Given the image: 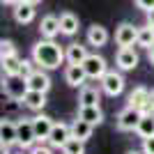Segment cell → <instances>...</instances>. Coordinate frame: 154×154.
<instances>
[{
	"instance_id": "obj_11",
	"label": "cell",
	"mask_w": 154,
	"mask_h": 154,
	"mask_svg": "<svg viewBox=\"0 0 154 154\" xmlns=\"http://www.w3.org/2000/svg\"><path fill=\"white\" fill-rule=\"evenodd\" d=\"M26 83L30 90H39V92H48L51 90V76L46 74V69L37 67V69H32L30 74L26 76Z\"/></svg>"
},
{
	"instance_id": "obj_12",
	"label": "cell",
	"mask_w": 154,
	"mask_h": 154,
	"mask_svg": "<svg viewBox=\"0 0 154 154\" xmlns=\"http://www.w3.org/2000/svg\"><path fill=\"white\" fill-rule=\"evenodd\" d=\"M19 124V147L21 149H32L35 143H37V136H35V127H32V120H21Z\"/></svg>"
},
{
	"instance_id": "obj_10",
	"label": "cell",
	"mask_w": 154,
	"mask_h": 154,
	"mask_svg": "<svg viewBox=\"0 0 154 154\" xmlns=\"http://www.w3.org/2000/svg\"><path fill=\"white\" fill-rule=\"evenodd\" d=\"M35 7H37V5H30V2H26V0H19V2L14 5V9H12L14 21H16L19 26H28V23H32L35 16H37V9H35Z\"/></svg>"
},
{
	"instance_id": "obj_32",
	"label": "cell",
	"mask_w": 154,
	"mask_h": 154,
	"mask_svg": "<svg viewBox=\"0 0 154 154\" xmlns=\"http://www.w3.org/2000/svg\"><path fill=\"white\" fill-rule=\"evenodd\" d=\"M32 64H35V60H23V76H28L32 71Z\"/></svg>"
},
{
	"instance_id": "obj_1",
	"label": "cell",
	"mask_w": 154,
	"mask_h": 154,
	"mask_svg": "<svg viewBox=\"0 0 154 154\" xmlns=\"http://www.w3.org/2000/svg\"><path fill=\"white\" fill-rule=\"evenodd\" d=\"M30 55H32V60H35V64H37V67H42V69H46V71L58 69L60 64L67 60L62 46H60L55 39H44V37L32 44Z\"/></svg>"
},
{
	"instance_id": "obj_38",
	"label": "cell",
	"mask_w": 154,
	"mask_h": 154,
	"mask_svg": "<svg viewBox=\"0 0 154 154\" xmlns=\"http://www.w3.org/2000/svg\"><path fill=\"white\" fill-rule=\"evenodd\" d=\"M149 113H154V90H152V110Z\"/></svg>"
},
{
	"instance_id": "obj_22",
	"label": "cell",
	"mask_w": 154,
	"mask_h": 154,
	"mask_svg": "<svg viewBox=\"0 0 154 154\" xmlns=\"http://www.w3.org/2000/svg\"><path fill=\"white\" fill-rule=\"evenodd\" d=\"M23 106L35 113H42L46 106V92H39V90H28L26 97H23Z\"/></svg>"
},
{
	"instance_id": "obj_4",
	"label": "cell",
	"mask_w": 154,
	"mask_h": 154,
	"mask_svg": "<svg viewBox=\"0 0 154 154\" xmlns=\"http://www.w3.org/2000/svg\"><path fill=\"white\" fill-rule=\"evenodd\" d=\"M115 44L120 46V48L138 44V26L129 23V21H122V23L115 28Z\"/></svg>"
},
{
	"instance_id": "obj_2",
	"label": "cell",
	"mask_w": 154,
	"mask_h": 154,
	"mask_svg": "<svg viewBox=\"0 0 154 154\" xmlns=\"http://www.w3.org/2000/svg\"><path fill=\"white\" fill-rule=\"evenodd\" d=\"M143 115H145V113H140L138 108H134V106L127 103V108H122L120 113H117V117H115L117 131H136Z\"/></svg>"
},
{
	"instance_id": "obj_16",
	"label": "cell",
	"mask_w": 154,
	"mask_h": 154,
	"mask_svg": "<svg viewBox=\"0 0 154 154\" xmlns=\"http://www.w3.org/2000/svg\"><path fill=\"white\" fill-rule=\"evenodd\" d=\"M85 81H88V74H85L83 64H67V69H64V83L69 88H83Z\"/></svg>"
},
{
	"instance_id": "obj_24",
	"label": "cell",
	"mask_w": 154,
	"mask_h": 154,
	"mask_svg": "<svg viewBox=\"0 0 154 154\" xmlns=\"http://www.w3.org/2000/svg\"><path fill=\"white\" fill-rule=\"evenodd\" d=\"M92 131H94V127L92 124H88L85 120H81V117H76L74 120V124H71V136L74 138H78V140L88 143L92 138Z\"/></svg>"
},
{
	"instance_id": "obj_13",
	"label": "cell",
	"mask_w": 154,
	"mask_h": 154,
	"mask_svg": "<svg viewBox=\"0 0 154 154\" xmlns=\"http://www.w3.org/2000/svg\"><path fill=\"white\" fill-rule=\"evenodd\" d=\"M39 35L44 39H55L58 35H62L60 30V16H53V14H46L39 21Z\"/></svg>"
},
{
	"instance_id": "obj_3",
	"label": "cell",
	"mask_w": 154,
	"mask_h": 154,
	"mask_svg": "<svg viewBox=\"0 0 154 154\" xmlns=\"http://www.w3.org/2000/svg\"><path fill=\"white\" fill-rule=\"evenodd\" d=\"M99 83H101L103 94H108V97H120L122 90H124V76L115 69H108Z\"/></svg>"
},
{
	"instance_id": "obj_6",
	"label": "cell",
	"mask_w": 154,
	"mask_h": 154,
	"mask_svg": "<svg viewBox=\"0 0 154 154\" xmlns=\"http://www.w3.org/2000/svg\"><path fill=\"white\" fill-rule=\"evenodd\" d=\"M138 53H136L134 46H124V48H117L115 53V67L120 71H134L138 67Z\"/></svg>"
},
{
	"instance_id": "obj_8",
	"label": "cell",
	"mask_w": 154,
	"mask_h": 154,
	"mask_svg": "<svg viewBox=\"0 0 154 154\" xmlns=\"http://www.w3.org/2000/svg\"><path fill=\"white\" fill-rule=\"evenodd\" d=\"M71 138V124H64V122H55L51 129V136H48V145H51L53 149H62L64 143Z\"/></svg>"
},
{
	"instance_id": "obj_37",
	"label": "cell",
	"mask_w": 154,
	"mask_h": 154,
	"mask_svg": "<svg viewBox=\"0 0 154 154\" xmlns=\"http://www.w3.org/2000/svg\"><path fill=\"white\" fill-rule=\"evenodd\" d=\"M26 2H30V5H39L42 0H26Z\"/></svg>"
},
{
	"instance_id": "obj_27",
	"label": "cell",
	"mask_w": 154,
	"mask_h": 154,
	"mask_svg": "<svg viewBox=\"0 0 154 154\" xmlns=\"http://www.w3.org/2000/svg\"><path fill=\"white\" fill-rule=\"evenodd\" d=\"M62 154H85V143H83V140H78V138H74V136H71L69 140L64 143Z\"/></svg>"
},
{
	"instance_id": "obj_5",
	"label": "cell",
	"mask_w": 154,
	"mask_h": 154,
	"mask_svg": "<svg viewBox=\"0 0 154 154\" xmlns=\"http://www.w3.org/2000/svg\"><path fill=\"white\" fill-rule=\"evenodd\" d=\"M83 69H85V74H88L90 81H101L103 74L108 71V64H106V60H103L101 55L90 53V55L85 58V62H83Z\"/></svg>"
},
{
	"instance_id": "obj_25",
	"label": "cell",
	"mask_w": 154,
	"mask_h": 154,
	"mask_svg": "<svg viewBox=\"0 0 154 154\" xmlns=\"http://www.w3.org/2000/svg\"><path fill=\"white\" fill-rule=\"evenodd\" d=\"M136 134H138V138H140V140H145V138H152V136H154V113H145V115L140 117Z\"/></svg>"
},
{
	"instance_id": "obj_7",
	"label": "cell",
	"mask_w": 154,
	"mask_h": 154,
	"mask_svg": "<svg viewBox=\"0 0 154 154\" xmlns=\"http://www.w3.org/2000/svg\"><path fill=\"white\" fill-rule=\"evenodd\" d=\"M127 103H129V106H134V108H138L140 113H149V110H152V92H149L147 88L138 85V88L131 90Z\"/></svg>"
},
{
	"instance_id": "obj_28",
	"label": "cell",
	"mask_w": 154,
	"mask_h": 154,
	"mask_svg": "<svg viewBox=\"0 0 154 154\" xmlns=\"http://www.w3.org/2000/svg\"><path fill=\"white\" fill-rule=\"evenodd\" d=\"M16 53V46H14L12 39H2L0 42V58H7V55H14Z\"/></svg>"
},
{
	"instance_id": "obj_36",
	"label": "cell",
	"mask_w": 154,
	"mask_h": 154,
	"mask_svg": "<svg viewBox=\"0 0 154 154\" xmlns=\"http://www.w3.org/2000/svg\"><path fill=\"white\" fill-rule=\"evenodd\" d=\"M127 154H145V152H143V149H140V152H138V149H129Z\"/></svg>"
},
{
	"instance_id": "obj_35",
	"label": "cell",
	"mask_w": 154,
	"mask_h": 154,
	"mask_svg": "<svg viewBox=\"0 0 154 154\" xmlns=\"http://www.w3.org/2000/svg\"><path fill=\"white\" fill-rule=\"evenodd\" d=\"M0 2H2V5H16L19 0H0Z\"/></svg>"
},
{
	"instance_id": "obj_18",
	"label": "cell",
	"mask_w": 154,
	"mask_h": 154,
	"mask_svg": "<svg viewBox=\"0 0 154 154\" xmlns=\"http://www.w3.org/2000/svg\"><path fill=\"white\" fill-rule=\"evenodd\" d=\"M101 92L97 85H88L85 83L83 88H78V106H99L101 101Z\"/></svg>"
},
{
	"instance_id": "obj_39",
	"label": "cell",
	"mask_w": 154,
	"mask_h": 154,
	"mask_svg": "<svg viewBox=\"0 0 154 154\" xmlns=\"http://www.w3.org/2000/svg\"><path fill=\"white\" fill-rule=\"evenodd\" d=\"M16 154H28V152H26V149H21V152H16Z\"/></svg>"
},
{
	"instance_id": "obj_31",
	"label": "cell",
	"mask_w": 154,
	"mask_h": 154,
	"mask_svg": "<svg viewBox=\"0 0 154 154\" xmlns=\"http://www.w3.org/2000/svg\"><path fill=\"white\" fill-rule=\"evenodd\" d=\"M143 152H145V154H154V136L143 140Z\"/></svg>"
},
{
	"instance_id": "obj_20",
	"label": "cell",
	"mask_w": 154,
	"mask_h": 154,
	"mask_svg": "<svg viewBox=\"0 0 154 154\" xmlns=\"http://www.w3.org/2000/svg\"><path fill=\"white\" fill-rule=\"evenodd\" d=\"M0 64H2V76H23V60L19 58V53L0 58Z\"/></svg>"
},
{
	"instance_id": "obj_21",
	"label": "cell",
	"mask_w": 154,
	"mask_h": 154,
	"mask_svg": "<svg viewBox=\"0 0 154 154\" xmlns=\"http://www.w3.org/2000/svg\"><path fill=\"white\" fill-rule=\"evenodd\" d=\"M76 117L85 120V122L92 124V127H99V124L103 122V110H101V106H78Z\"/></svg>"
},
{
	"instance_id": "obj_26",
	"label": "cell",
	"mask_w": 154,
	"mask_h": 154,
	"mask_svg": "<svg viewBox=\"0 0 154 154\" xmlns=\"http://www.w3.org/2000/svg\"><path fill=\"white\" fill-rule=\"evenodd\" d=\"M138 46H143V48H149V46H154V28L152 26H140L138 28Z\"/></svg>"
},
{
	"instance_id": "obj_30",
	"label": "cell",
	"mask_w": 154,
	"mask_h": 154,
	"mask_svg": "<svg viewBox=\"0 0 154 154\" xmlns=\"http://www.w3.org/2000/svg\"><path fill=\"white\" fill-rule=\"evenodd\" d=\"M30 154H53V147H51V145L46 147V145H42V143H39V145H35V147L30 149Z\"/></svg>"
},
{
	"instance_id": "obj_17",
	"label": "cell",
	"mask_w": 154,
	"mask_h": 154,
	"mask_svg": "<svg viewBox=\"0 0 154 154\" xmlns=\"http://www.w3.org/2000/svg\"><path fill=\"white\" fill-rule=\"evenodd\" d=\"M85 39H88V46H94V48H101V46L108 44V30L103 26H99V23H92L90 28H88V35H85Z\"/></svg>"
},
{
	"instance_id": "obj_34",
	"label": "cell",
	"mask_w": 154,
	"mask_h": 154,
	"mask_svg": "<svg viewBox=\"0 0 154 154\" xmlns=\"http://www.w3.org/2000/svg\"><path fill=\"white\" fill-rule=\"evenodd\" d=\"M147 60H149V64H154V46L147 48Z\"/></svg>"
},
{
	"instance_id": "obj_23",
	"label": "cell",
	"mask_w": 154,
	"mask_h": 154,
	"mask_svg": "<svg viewBox=\"0 0 154 154\" xmlns=\"http://www.w3.org/2000/svg\"><path fill=\"white\" fill-rule=\"evenodd\" d=\"M78 28H81V21H78L76 14H71V12L60 14V30H62L64 37H74L78 32Z\"/></svg>"
},
{
	"instance_id": "obj_9",
	"label": "cell",
	"mask_w": 154,
	"mask_h": 154,
	"mask_svg": "<svg viewBox=\"0 0 154 154\" xmlns=\"http://www.w3.org/2000/svg\"><path fill=\"white\" fill-rule=\"evenodd\" d=\"M5 94L12 97V99H19V101H23V97H26V92L30 90L26 83V76H5Z\"/></svg>"
},
{
	"instance_id": "obj_29",
	"label": "cell",
	"mask_w": 154,
	"mask_h": 154,
	"mask_svg": "<svg viewBox=\"0 0 154 154\" xmlns=\"http://www.w3.org/2000/svg\"><path fill=\"white\" fill-rule=\"evenodd\" d=\"M134 5L143 12H149V9H154V0H134Z\"/></svg>"
},
{
	"instance_id": "obj_15",
	"label": "cell",
	"mask_w": 154,
	"mask_h": 154,
	"mask_svg": "<svg viewBox=\"0 0 154 154\" xmlns=\"http://www.w3.org/2000/svg\"><path fill=\"white\" fill-rule=\"evenodd\" d=\"M0 145H19V124L12 120H2L0 122Z\"/></svg>"
},
{
	"instance_id": "obj_14",
	"label": "cell",
	"mask_w": 154,
	"mask_h": 154,
	"mask_svg": "<svg viewBox=\"0 0 154 154\" xmlns=\"http://www.w3.org/2000/svg\"><path fill=\"white\" fill-rule=\"evenodd\" d=\"M53 120L44 113H39V115L32 117V127H35V136H37V143H46L48 140V136H51V129H53Z\"/></svg>"
},
{
	"instance_id": "obj_19",
	"label": "cell",
	"mask_w": 154,
	"mask_h": 154,
	"mask_svg": "<svg viewBox=\"0 0 154 154\" xmlns=\"http://www.w3.org/2000/svg\"><path fill=\"white\" fill-rule=\"evenodd\" d=\"M64 55H67V64H83L90 53H88V46L85 44L71 42V44H67V48H64Z\"/></svg>"
},
{
	"instance_id": "obj_33",
	"label": "cell",
	"mask_w": 154,
	"mask_h": 154,
	"mask_svg": "<svg viewBox=\"0 0 154 154\" xmlns=\"http://www.w3.org/2000/svg\"><path fill=\"white\" fill-rule=\"evenodd\" d=\"M145 16H147V26H152V28H154V9L145 12Z\"/></svg>"
}]
</instances>
